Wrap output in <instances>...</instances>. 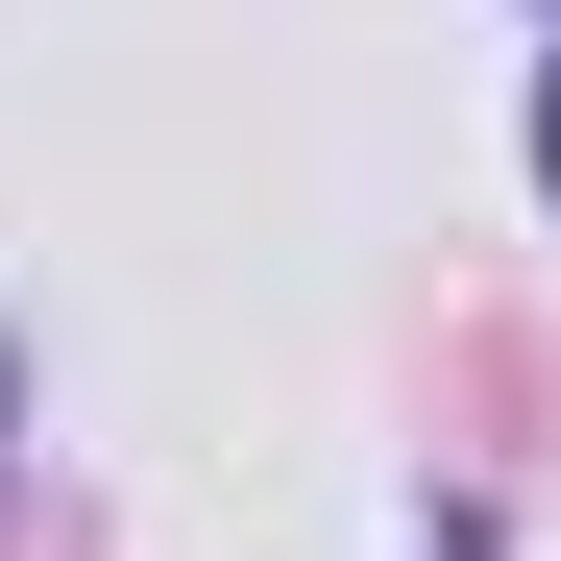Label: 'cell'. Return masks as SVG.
<instances>
[{
    "mask_svg": "<svg viewBox=\"0 0 561 561\" xmlns=\"http://www.w3.org/2000/svg\"><path fill=\"white\" fill-rule=\"evenodd\" d=\"M537 171H561V73H537Z\"/></svg>",
    "mask_w": 561,
    "mask_h": 561,
    "instance_id": "1",
    "label": "cell"
},
{
    "mask_svg": "<svg viewBox=\"0 0 561 561\" xmlns=\"http://www.w3.org/2000/svg\"><path fill=\"white\" fill-rule=\"evenodd\" d=\"M0 439H25V366H0Z\"/></svg>",
    "mask_w": 561,
    "mask_h": 561,
    "instance_id": "2",
    "label": "cell"
}]
</instances>
